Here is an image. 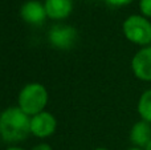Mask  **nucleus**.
Wrapping results in <instances>:
<instances>
[{"label": "nucleus", "instance_id": "17", "mask_svg": "<svg viewBox=\"0 0 151 150\" xmlns=\"http://www.w3.org/2000/svg\"><path fill=\"white\" fill-rule=\"evenodd\" d=\"M145 150H151V142L149 144V145H147V148H146V149H145Z\"/></svg>", "mask_w": 151, "mask_h": 150}, {"label": "nucleus", "instance_id": "2", "mask_svg": "<svg viewBox=\"0 0 151 150\" xmlns=\"http://www.w3.org/2000/svg\"><path fill=\"white\" fill-rule=\"evenodd\" d=\"M49 101L47 88L40 82H29L21 88L17 97V106L29 117L45 110Z\"/></svg>", "mask_w": 151, "mask_h": 150}, {"label": "nucleus", "instance_id": "12", "mask_svg": "<svg viewBox=\"0 0 151 150\" xmlns=\"http://www.w3.org/2000/svg\"><path fill=\"white\" fill-rule=\"evenodd\" d=\"M134 0H105L106 4H109L110 7H115V8H121V7H126V5L131 4Z\"/></svg>", "mask_w": 151, "mask_h": 150}, {"label": "nucleus", "instance_id": "14", "mask_svg": "<svg viewBox=\"0 0 151 150\" xmlns=\"http://www.w3.org/2000/svg\"><path fill=\"white\" fill-rule=\"evenodd\" d=\"M5 150H25V149L20 148V146H16V145H13V146H9V148H7Z\"/></svg>", "mask_w": 151, "mask_h": 150}, {"label": "nucleus", "instance_id": "6", "mask_svg": "<svg viewBox=\"0 0 151 150\" xmlns=\"http://www.w3.org/2000/svg\"><path fill=\"white\" fill-rule=\"evenodd\" d=\"M57 129V120L52 113L44 110L31 117V134L37 138H48Z\"/></svg>", "mask_w": 151, "mask_h": 150}, {"label": "nucleus", "instance_id": "7", "mask_svg": "<svg viewBox=\"0 0 151 150\" xmlns=\"http://www.w3.org/2000/svg\"><path fill=\"white\" fill-rule=\"evenodd\" d=\"M20 17L29 25H41L48 19L44 3L39 0H28L20 8Z\"/></svg>", "mask_w": 151, "mask_h": 150}, {"label": "nucleus", "instance_id": "9", "mask_svg": "<svg viewBox=\"0 0 151 150\" xmlns=\"http://www.w3.org/2000/svg\"><path fill=\"white\" fill-rule=\"evenodd\" d=\"M129 138L133 146L141 149H146L151 142V124L143 120H139L131 126Z\"/></svg>", "mask_w": 151, "mask_h": 150}, {"label": "nucleus", "instance_id": "15", "mask_svg": "<svg viewBox=\"0 0 151 150\" xmlns=\"http://www.w3.org/2000/svg\"><path fill=\"white\" fill-rule=\"evenodd\" d=\"M127 150H145V149H141V148H135V146H131V148H129Z\"/></svg>", "mask_w": 151, "mask_h": 150}, {"label": "nucleus", "instance_id": "11", "mask_svg": "<svg viewBox=\"0 0 151 150\" xmlns=\"http://www.w3.org/2000/svg\"><path fill=\"white\" fill-rule=\"evenodd\" d=\"M139 11L142 16L151 20V0H139Z\"/></svg>", "mask_w": 151, "mask_h": 150}, {"label": "nucleus", "instance_id": "8", "mask_svg": "<svg viewBox=\"0 0 151 150\" xmlns=\"http://www.w3.org/2000/svg\"><path fill=\"white\" fill-rule=\"evenodd\" d=\"M45 11L52 20H65L73 12V0H45Z\"/></svg>", "mask_w": 151, "mask_h": 150}, {"label": "nucleus", "instance_id": "5", "mask_svg": "<svg viewBox=\"0 0 151 150\" xmlns=\"http://www.w3.org/2000/svg\"><path fill=\"white\" fill-rule=\"evenodd\" d=\"M130 68L135 79L151 82V45L139 48L130 61Z\"/></svg>", "mask_w": 151, "mask_h": 150}, {"label": "nucleus", "instance_id": "10", "mask_svg": "<svg viewBox=\"0 0 151 150\" xmlns=\"http://www.w3.org/2000/svg\"><path fill=\"white\" fill-rule=\"evenodd\" d=\"M137 112H138L141 120L151 124V88L146 89L138 98L137 104Z\"/></svg>", "mask_w": 151, "mask_h": 150}, {"label": "nucleus", "instance_id": "4", "mask_svg": "<svg viewBox=\"0 0 151 150\" xmlns=\"http://www.w3.org/2000/svg\"><path fill=\"white\" fill-rule=\"evenodd\" d=\"M48 41L57 49H70L77 41V29L68 24H56L48 32Z\"/></svg>", "mask_w": 151, "mask_h": 150}, {"label": "nucleus", "instance_id": "16", "mask_svg": "<svg viewBox=\"0 0 151 150\" xmlns=\"http://www.w3.org/2000/svg\"><path fill=\"white\" fill-rule=\"evenodd\" d=\"M93 150H109V149H106V148H96V149H93Z\"/></svg>", "mask_w": 151, "mask_h": 150}, {"label": "nucleus", "instance_id": "3", "mask_svg": "<svg viewBox=\"0 0 151 150\" xmlns=\"http://www.w3.org/2000/svg\"><path fill=\"white\" fill-rule=\"evenodd\" d=\"M122 32L131 44L141 48L151 45V20L141 13L127 16L122 23Z\"/></svg>", "mask_w": 151, "mask_h": 150}, {"label": "nucleus", "instance_id": "1", "mask_svg": "<svg viewBox=\"0 0 151 150\" xmlns=\"http://www.w3.org/2000/svg\"><path fill=\"white\" fill-rule=\"evenodd\" d=\"M31 134V117L19 106H11L0 113V138L8 144L25 141Z\"/></svg>", "mask_w": 151, "mask_h": 150}, {"label": "nucleus", "instance_id": "13", "mask_svg": "<svg viewBox=\"0 0 151 150\" xmlns=\"http://www.w3.org/2000/svg\"><path fill=\"white\" fill-rule=\"evenodd\" d=\"M32 150H53V149H52V146H50L49 144L40 142V144H37V145H35L33 148H32Z\"/></svg>", "mask_w": 151, "mask_h": 150}]
</instances>
